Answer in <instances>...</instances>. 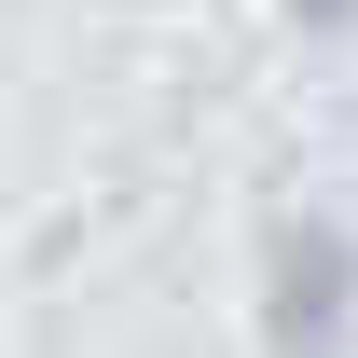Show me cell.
Returning <instances> with one entry per match:
<instances>
[{
    "mask_svg": "<svg viewBox=\"0 0 358 358\" xmlns=\"http://www.w3.org/2000/svg\"><path fill=\"white\" fill-rule=\"evenodd\" d=\"M289 28H317V42H331V28H358V0H289Z\"/></svg>",
    "mask_w": 358,
    "mask_h": 358,
    "instance_id": "obj_2",
    "label": "cell"
},
{
    "mask_svg": "<svg viewBox=\"0 0 358 358\" xmlns=\"http://www.w3.org/2000/svg\"><path fill=\"white\" fill-rule=\"evenodd\" d=\"M345 317H358V248L317 234V221H289L275 234V289H262V345L275 358H331Z\"/></svg>",
    "mask_w": 358,
    "mask_h": 358,
    "instance_id": "obj_1",
    "label": "cell"
}]
</instances>
